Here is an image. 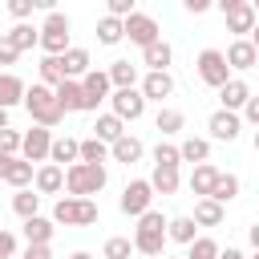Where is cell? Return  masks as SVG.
Returning <instances> with one entry per match:
<instances>
[{
    "mask_svg": "<svg viewBox=\"0 0 259 259\" xmlns=\"http://www.w3.org/2000/svg\"><path fill=\"white\" fill-rule=\"evenodd\" d=\"M166 227H170V219H166L162 210H146V214L138 219V227H134V251H138V255H150V259L166 255V243H170Z\"/></svg>",
    "mask_w": 259,
    "mask_h": 259,
    "instance_id": "obj_1",
    "label": "cell"
},
{
    "mask_svg": "<svg viewBox=\"0 0 259 259\" xmlns=\"http://www.w3.org/2000/svg\"><path fill=\"white\" fill-rule=\"evenodd\" d=\"M24 109H28L32 125H45V130H57V125L65 121V109H61V101H57V89H49V85H40V81L28 85Z\"/></svg>",
    "mask_w": 259,
    "mask_h": 259,
    "instance_id": "obj_2",
    "label": "cell"
},
{
    "mask_svg": "<svg viewBox=\"0 0 259 259\" xmlns=\"http://www.w3.org/2000/svg\"><path fill=\"white\" fill-rule=\"evenodd\" d=\"M105 182H109V170L93 166V162H77L65 170V194L69 198H93L105 190Z\"/></svg>",
    "mask_w": 259,
    "mask_h": 259,
    "instance_id": "obj_3",
    "label": "cell"
},
{
    "mask_svg": "<svg viewBox=\"0 0 259 259\" xmlns=\"http://www.w3.org/2000/svg\"><path fill=\"white\" fill-rule=\"evenodd\" d=\"M69 32H73V24H69V16L57 8V12H45V20H40V53L45 57H65L73 45H69Z\"/></svg>",
    "mask_w": 259,
    "mask_h": 259,
    "instance_id": "obj_4",
    "label": "cell"
},
{
    "mask_svg": "<svg viewBox=\"0 0 259 259\" xmlns=\"http://www.w3.org/2000/svg\"><path fill=\"white\" fill-rule=\"evenodd\" d=\"M57 227H93L97 223V202L93 198H69L61 194L53 202V214H49Z\"/></svg>",
    "mask_w": 259,
    "mask_h": 259,
    "instance_id": "obj_5",
    "label": "cell"
},
{
    "mask_svg": "<svg viewBox=\"0 0 259 259\" xmlns=\"http://www.w3.org/2000/svg\"><path fill=\"white\" fill-rule=\"evenodd\" d=\"M194 73H198V81H202L206 89H223V85L235 77L223 49H202V53L194 57Z\"/></svg>",
    "mask_w": 259,
    "mask_h": 259,
    "instance_id": "obj_6",
    "label": "cell"
},
{
    "mask_svg": "<svg viewBox=\"0 0 259 259\" xmlns=\"http://www.w3.org/2000/svg\"><path fill=\"white\" fill-rule=\"evenodd\" d=\"M219 8H223V20H227V32H235V40H247L255 32L259 16H255V4L251 0H223Z\"/></svg>",
    "mask_w": 259,
    "mask_h": 259,
    "instance_id": "obj_7",
    "label": "cell"
},
{
    "mask_svg": "<svg viewBox=\"0 0 259 259\" xmlns=\"http://www.w3.org/2000/svg\"><path fill=\"white\" fill-rule=\"evenodd\" d=\"M117 210L130 214V219H142L146 210H154V186H150V178H130L125 190H121V198H117Z\"/></svg>",
    "mask_w": 259,
    "mask_h": 259,
    "instance_id": "obj_8",
    "label": "cell"
},
{
    "mask_svg": "<svg viewBox=\"0 0 259 259\" xmlns=\"http://www.w3.org/2000/svg\"><path fill=\"white\" fill-rule=\"evenodd\" d=\"M81 89H85V113H97L101 101L113 97V81H109L105 69H89V73L81 77Z\"/></svg>",
    "mask_w": 259,
    "mask_h": 259,
    "instance_id": "obj_9",
    "label": "cell"
},
{
    "mask_svg": "<svg viewBox=\"0 0 259 259\" xmlns=\"http://www.w3.org/2000/svg\"><path fill=\"white\" fill-rule=\"evenodd\" d=\"M125 40L138 45V49H150V45L162 40V28H158V20H154L150 12H134V16L125 20Z\"/></svg>",
    "mask_w": 259,
    "mask_h": 259,
    "instance_id": "obj_10",
    "label": "cell"
},
{
    "mask_svg": "<svg viewBox=\"0 0 259 259\" xmlns=\"http://www.w3.org/2000/svg\"><path fill=\"white\" fill-rule=\"evenodd\" d=\"M49 154H53V130H45V125L24 130L20 158H24V162H32V166H45V162H49Z\"/></svg>",
    "mask_w": 259,
    "mask_h": 259,
    "instance_id": "obj_11",
    "label": "cell"
},
{
    "mask_svg": "<svg viewBox=\"0 0 259 259\" xmlns=\"http://www.w3.org/2000/svg\"><path fill=\"white\" fill-rule=\"evenodd\" d=\"M146 97H142V89H113V97H109V113H117L121 121H138L142 113H146Z\"/></svg>",
    "mask_w": 259,
    "mask_h": 259,
    "instance_id": "obj_12",
    "label": "cell"
},
{
    "mask_svg": "<svg viewBox=\"0 0 259 259\" xmlns=\"http://www.w3.org/2000/svg\"><path fill=\"white\" fill-rule=\"evenodd\" d=\"M251 97H255V93H251V85H247L243 77H231V81L219 89V101H223L219 109H227V113H243Z\"/></svg>",
    "mask_w": 259,
    "mask_h": 259,
    "instance_id": "obj_13",
    "label": "cell"
},
{
    "mask_svg": "<svg viewBox=\"0 0 259 259\" xmlns=\"http://www.w3.org/2000/svg\"><path fill=\"white\" fill-rule=\"evenodd\" d=\"M206 130H210V142H235L243 134V117L239 113H227V109H214L210 121H206Z\"/></svg>",
    "mask_w": 259,
    "mask_h": 259,
    "instance_id": "obj_14",
    "label": "cell"
},
{
    "mask_svg": "<svg viewBox=\"0 0 259 259\" xmlns=\"http://www.w3.org/2000/svg\"><path fill=\"white\" fill-rule=\"evenodd\" d=\"M20 235H24V243H28V247H53L57 223H53L49 214H36V219H28V223L20 227Z\"/></svg>",
    "mask_w": 259,
    "mask_h": 259,
    "instance_id": "obj_15",
    "label": "cell"
},
{
    "mask_svg": "<svg viewBox=\"0 0 259 259\" xmlns=\"http://www.w3.org/2000/svg\"><path fill=\"white\" fill-rule=\"evenodd\" d=\"M138 89H142L146 101H158L162 105L166 97H174V77L170 73H142V85Z\"/></svg>",
    "mask_w": 259,
    "mask_h": 259,
    "instance_id": "obj_16",
    "label": "cell"
},
{
    "mask_svg": "<svg viewBox=\"0 0 259 259\" xmlns=\"http://www.w3.org/2000/svg\"><path fill=\"white\" fill-rule=\"evenodd\" d=\"M32 190L45 198V194H61L65 190V166H57V162H45V166H36V182H32Z\"/></svg>",
    "mask_w": 259,
    "mask_h": 259,
    "instance_id": "obj_17",
    "label": "cell"
},
{
    "mask_svg": "<svg viewBox=\"0 0 259 259\" xmlns=\"http://www.w3.org/2000/svg\"><path fill=\"white\" fill-rule=\"evenodd\" d=\"M219 166H210V162H202V166H190V178H186V186H190V194L194 198H210V190H214V182H219Z\"/></svg>",
    "mask_w": 259,
    "mask_h": 259,
    "instance_id": "obj_18",
    "label": "cell"
},
{
    "mask_svg": "<svg viewBox=\"0 0 259 259\" xmlns=\"http://www.w3.org/2000/svg\"><path fill=\"white\" fill-rule=\"evenodd\" d=\"M227 65L231 73H247V69H259V53L251 40H231L227 45Z\"/></svg>",
    "mask_w": 259,
    "mask_h": 259,
    "instance_id": "obj_19",
    "label": "cell"
},
{
    "mask_svg": "<svg viewBox=\"0 0 259 259\" xmlns=\"http://www.w3.org/2000/svg\"><path fill=\"white\" fill-rule=\"evenodd\" d=\"M109 81H113V89H138L142 85V65H134V61H109Z\"/></svg>",
    "mask_w": 259,
    "mask_h": 259,
    "instance_id": "obj_20",
    "label": "cell"
},
{
    "mask_svg": "<svg viewBox=\"0 0 259 259\" xmlns=\"http://www.w3.org/2000/svg\"><path fill=\"white\" fill-rule=\"evenodd\" d=\"M142 154H146V142L134 138V134H125V138H117V142L109 146V162H121V166L142 162Z\"/></svg>",
    "mask_w": 259,
    "mask_h": 259,
    "instance_id": "obj_21",
    "label": "cell"
},
{
    "mask_svg": "<svg viewBox=\"0 0 259 259\" xmlns=\"http://www.w3.org/2000/svg\"><path fill=\"white\" fill-rule=\"evenodd\" d=\"M49 162H57V166H77L81 162V138H69V134H61V138H53V154H49Z\"/></svg>",
    "mask_w": 259,
    "mask_h": 259,
    "instance_id": "obj_22",
    "label": "cell"
},
{
    "mask_svg": "<svg viewBox=\"0 0 259 259\" xmlns=\"http://www.w3.org/2000/svg\"><path fill=\"white\" fill-rule=\"evenodd\" d=\"M4 36L12 40V49H16V53L40 49V24H32V20H24V24H12V28L4 32Z\"/></svg>",
    "mask_w": 259,
    "mask_h": 259,
    "instance_id": "obj_23",
    "label": "cell"
},
{
    "mask_svg": "<svg viewBox=\"0 0 259 259\" xmlns=\"http://www.w3.org/2000/svg\"><path fill=\"white\" fill-rule=\"evenodd\" d=\"M170 61H174V49H170L166 40L142 49V69H146V73H170Z\"/></svg>",
    "mask_w": 259,
    "mask_h": 259,
    "instance_id": "obj_24",
    "label": "cell"
},
{
    "mask_svg": "<svg viewBox=\"0 0 259 259\" xmlns=\"http://www.w3.org/2000/svg\"><path fill=\"white\" fill-rule=\"evenodd\" d=\"M61 65H65V81H81L89 69H93V57H89V49H81V45H73L65 57H61Z\"/></svg>",
    "mask_w": 259,
    "mask_h": 259,
    "instance_id": "obj_25",
    "label": "cell"
},
{
    "mask_svg": "<svg viewBox=\"0 0 259 259\" xmlns=\"http://www.w3.org/2000/svg\"><path fill=\"white\" fill-rule=\"evenodd\" d=\"M150 186H154V194H178V186H182V166H154V174H150Z\"/></svg>",
    "mask_w": 259,
    "mask_h": 259,
    "instance_id": "obj_26",
    "label": "cell"
},
{
    "mask_svg": "<svg viewBox=\"0 0 259 259\" xmlns=\"http://www.w3.org/2000/svg\"><path fill=\"white\" fill-rule=\"evenodd\" d=\"M130 130H125V121L117 117V113H97V121H93V138H101L105 146H113L117 138H125Z\"/></svg>",
    "mask_w": 259,
    "mask_h": 259,
    "instance_id": "obj_27",
    "label": "cell"
},
{
    "mask_svg": "<svg viewBox=\"0 0 259 259\" xmlns=\"http://www.w3.org/2000/svg\"><path fill=\"white\" fill-rule=\"evenodd\" d=\"M24 93H28V85H24L16 73H0V109L24 105Z\"/></svg>",
    "mask_w": 259,
    "mask_h": 259,
    "instance_id": "obj_28",
    "label": "cell"
},
{
    "mask_svg": "<svg viewBox=\"0 0 259 259\" xmlns=\"http://www.w3.org/2000/svg\"><path fill=\"white\" fill-rule=\"evenodd\" d=\"M57 101H61L65 113H85V89H81V81H61L57 85Z\"/></svg>",
    "mask_w": 259,
    "mask_h": 259,
    "instance_id": "obj_29",
    "label": "cell"
},
{
    "mask_svg": "<svg viewBox=\"0 0 259 259\" xmlns=\"http://www.w3.org/2000/svg\"><path fill=\"white\" fill-rule=\"evenodd\" d=\"M178 154H182V162H190V166H202V162H210V138H182L178 142Z\"/></svg>",
    "mask_w": 259,
    "mask_h": 259,
    "instance_id": "obj_30",
    "label": "cell"
},
{
    "mask_svg": "<svg viewBox=\"0 0 259 259\" xmlns=\"http://www.w3.org/2000/svg\"><path fill=\"white\" fill-rule=\"evenodd\" d=\"M4 182H8L12 190H28V186L36 182V166H32V162H24V158H12V162H8Z\"/></svg>",
    "mask_w": 259,
    "mask_h": 259,
    "instance_id": "obj_31",
    "label": "cell"
},
{
    "mask_svg": "<svg viewBox=\"0 0 259 259\" xmlns=\"http://www.w3.org/2000/svg\"><path fill=\"white\" fill-rule=\"evenodd\" d=\"M166 235H170V243L190 247V243L198 239V223H194L190 214H174V219H170V227H166Z\"/></svg>",
    "mask_w": 259,
    "mask_h": 259,
    "instance_id": "obj_32",
    "label": "cell"
},
{
    "mask_svg": "<svg viewBox=\"0 0 259 259\" xmlns=\"http://www.w3.org/2000/svg\"><path fill=\"white\" fill-rule=\"evenodd\" d=\"M154 125H158V134H162V138H174V134H182V130H186V113H182V109L162 105V109L154 113Z\"/></svg>",
    "mask_w": 259,
    "mask_h": 259,
    "instance_id": "obj_33",
    "label": "cell"
},
{
    "mask_svg": "<svg viewBox=\"0 0 259 259\" xmlns=\"http://www.w3.org/2000/svg\"><path fill=\"white\" fill-rule=\"evenodd\" d=\"M121 40H125V20H117V16H101V20H97V45L113 49V45H121Z\"/></svg>",
    "mask_w": 259,
    "mask_h": 259,
    "instance_id": "obj_34",
    "label": "cell"
},
{
    "mask_svg": "<svg viewBox=\"0 0 259 259\" xmlns=\"http://www.w3.org/2000/svg\"><path fill=\"white\" fill-rule=\"evenodd\" d=\"M223 214H227V210H223L214 198H194V214H190V219H194L198 227H223Z\"/></svg>",
    "mask_w": 259,
    "mask_h": 259,
    "instance_id": "obj_35",
    "label": "cell"
},
{
    "mask_svg": "<svg viewBox=\"0 0 259 259\" xmlns=\"http://www.w3.org/2000/svg\"><path fill=\"white\" fill-rule=\"evenodd\" d=\"M239 190H243V182H239V174H219V182H214V190H210V198H214L219 206H227V202H235V198H239Z\"/></svg>",
    "mask_w": 259,
    "mask_h": 259,
    "instance_id": "obj_36",
    "label": "cell"
},
{
    "mask_svg": "<svg viewBox=\"0 0 259 259\" xmlns=\"http://www.w3.org/2000/svg\"><path fill=\"white\" fill-rule=\"evenodd\" d=\"M12 210H16L24 223L36 219V214H40V194H36L32 186H28V190H16V194H12Z\"/></svg>",
    "mask_w": 259,
    "mask_h": 259,
    "instance_id": "obj_37",
    "label": "cell"
},
{
    "mask_svg": "<svg viewBox=\"0 0 259 259\" xmlns=\"http://www.w3.org/2000/svg\"><path fill=\"white\" fill-rule=\"evenodd\" d=\"M81 162H93V166H105L109 162V146L101 142V138H81Z\"/></svg>",
    "mask_w": 259,
    "mask_h": 259,
    "instance_id": "obj_38",
    "label": "cell"
},
{
    "mask_svg": "<svg viewBox=\"0 0 259 259\" xmlns=\"http://www.w3.org/2000/svg\"><path fill=\"white\" fill-rule=\"evenodd\" d=\"M40 85H49V89H57L61 81H65V65H61V57H40Z\"/></svg>",
    "mask_w": 259,
    "mask_h": 259,
    "instance_id": "obj_39",
    "label": "cell"
},
{
    "mask_svg": "<svg viewBox=\"0 0 259 259\" xmlns=\"http://www.w3.org/2000/svg\"><path fill=\"white\" fill-rule=\"evenodd\" d=\"M134 255V239L130 235H109L101 247V259H130Z\"/></svg>",
    "mask_w": 259,
    "mask_h": 259,
    "instance_id": "obj_40",
    "label": "cell"
},
{
    "mask_svg": "<svg viewBox=\"0 0 259 259\" xmlns=\"http://www.w3.org/2000/svg\"><path fill=\"white\" fill-rule=\"evenodd\" d=\"M219 251H223V243H219V239L198 235V239L186 247V259H219Z\"/></svg>",
    "mask_w": 259,
    "mask_h": 259,
    "instance_id": "obj_41",
    "label": "cell"
},
{
    "mask_svg": "<svg viewBox=\"0 0 259 259\" xmlns=\"http://www.w3.org/2000/svg\"><path fill=\"white\" fill-rule=\"evenodd\" d=\"M20 146H24V134L20 130H12V125L0 130V154L4 158H20Z\"/></svg>",
    "mask_w": 259,
    "mask_h": 259,
    "instance_id": "obj_42",
    "label": "cell"
},
{
    "mask_svg": "<svg viewBox=\"0 0 259 259\" xmlns=\"http://www.w3.org/2000/svg\"><path fill=\"white\" fill-rule=\"evenodd\" d=\"M154 166H182V154L174 142H158L154 146Z\"/></svg>",
    "mask_w": 259,
    "mask_h": 259,
    "instance_id": "obj_43",
    "label": "cell"
},
{
    "mask_svg": "<svg viewBox=\"0 0 259 259\" xmlns=\"http://www.w3.org/2000/svg\"><path fill=\"white\" fill-rule=\"evenodd\" d=\"M32 12H36V0H8V16H12L16 24H24Z\"/></svg>",
    "mask_w": 259,
    "mask_h": 259,
    "instance_id": "obj_44",
    "label": "cell"
},
{
    "mask_svg": "<svg viewBox=\"0 0 259 259\" xmlns=\"http://www.w3.org/2000/svg\"><path fill=\"white\" fill-rule=\"evenodd\" d=\"M20 255V243H16V235L8 231V227H0V259H16Z\"/></svg>",
    "mask_w": 259,
    "mask_h": 259,
    "instance_id": "obj_45",
    "label": "cell"
},
{
    "mask_svg": "<svg viewBox=\"0 0 259 259\" xmlns=\"http://www.w3.org/2000/svg\"><path fill=\"white\" fill-rule=\"evenodd\" d=\"M138 8H134V0H109V8H105V16H117V20H130Z\"/></svg>",
    "mask_w": 259,
    "mask_h": 259,
    "instance_id": "obj_46",
    "label": "cell"
},
{
    "mask_svg": "<svg viewBox=\"0 0 259 259\" xmlns=\"http://www.w3.org/2000/svg\"><path fill=\"white\" fill-rule=\"evenodd\" d=\"M16 57H20V53H16V49H12V40L0 32V65H16Z\"/></svg>",
    "mask_w": 259,
    "mask_h": 259,
    "instance_id": "obj_47",
    "label": "cell"
},
{
    "mask_svg": "<svg viewBox=\"0 0 259 259\" xmlns=\"http://www.w3.org/2000/svg\"><path fill=\"white\" fill-rule=\"evenodd\" d=\"M239 117H243L247 125H255V130H259V97H251V101H247V109H243Z\"/></svg>",
    "mask_w": 259,
    "mask_h": 259,
    "instance_id": "obj_48",
    "label": "cell"
},
{
    "mask_svg": "<svg viewBox=\"0 0 259 259\" xmlns=\"http://www.w3.org/2000/svg\"><path fill=\"white\" fill-rule=\"evenodd\" d=\"M16 259H53V247H24Z\"/></svg>",
    "mask_w": 259,
    "mask_h": 259,
    "instance_id": "obj_49",
    "label": "cell"
},
{
    "mask_svg": "<svg viewBox=\"0 0 259 259\" xmlns=\"http://www.w3.org/2000/svg\"><path fill=\"white\" fill-rule=\"evenodd\" d=\"M182 8H186L190 16H202V12L210 8V0H182Z\"/></svg>",
    "mask_w": 259,
    "mask_h": 259,
    "instance_id": "obj_50",
    "label": "cell"
},
{
    "mask_svg": "<svg viewBox=\"0 0 259 259\" xmlns=\"http://www.w3.org/2000/svg\"><path fill=\"white\" fill-rule=\"evenodd\" d=\"M219 259H247V255H243L239 247H223V251H219Z\"/></svg>",
    "mask_w": 259,
    "mask_h": 259,
    "instance_id": "obj_51",
    "label": "cell"
},
{
    "mask_svg": "<svg viewBox=\"0 0 259 259\" xmlns=\"http://www.w3.org/2000/svg\"><path fill=\"white\" fill-rule=\"evenodd\" d=\"M247 239H251V247L259 251V223H251V227H247Z\"/></svg>",
    "mask_w": 259,
    "mask_h": 259,
    "instance_id": "obj_52",
    "label": "cell"
},
{
    "mask_svg": "<svg viewBox=\"0 0 259 259\" xmlns=\"http://www.w3.org/2000/svg\"><path fill=\"white\" fill-rule=\"evenodd\" d=\"M8 162H12V158H4V154H0V182H4V174H8Z\"/></svg>",
    "mask_w": 259,
    "mask_h": 259,
    "instance_id": "obj_53",
    "label": "cell"
},
{
    "mask_svg": "<svg viewBox=\"0 0 259 259\" xmlns=\"http://www.w3.org/2000/svg\"><path fill=\"white\" fill-rule=\"evenodd\" d=\"M247 40H251V45H255V53H259V24H255V32H251Z\"/></svg>",
    "mask_w": 259,
    "mask_h": 259,
    "instance_id": "obj_54",
    "label": "cell"
},
{
    "mask_svg": "<svg viewBox=\"0 0 259 259\" xmlns=\"http://www.w3.org/2000/svg\"><path fill=\"white\" fill-rule=\"evenodd\" d=\"M0 130H8V109H0Z\"/></svg>",
    "mask_w": 259,
    "mask_h": 259,
    "instance_id": "obj_55",
    "label": "cell"
},
{
    "mask_svg": "<svg viewBox=\"0 0 259 259\" xmlns=\"http://www.w3.org/2000/svg\"><path fill=\"white\" fill-rule=\"evenodd\" d=\"M69 259H93V255H89V251H73Z\"/></svg>",
    "mask_w": 259,
    "mask_h": 259,
    "instance_id": "obj_56",
    "label": "cell"
},
{
    "mask_svg": "<svg viewBox=\"0 0 259 259\" xmlns=\"http://www.w3.org/2000/svg\"><path fill=\"white\" fill-rule=\"evenodd\" d=\"M255 154H259V130H255Z\"/></svg>",
    "mask_w": 259,
    "mask_h": 259,
    "instance_id": "obj_57",
    "label": "cell"
},
{
    "mask_svg": "<svg viewBox=\"0 0 259 259\" xmlns=\"http://www.w3.org/2000/svg\"><path fill=\"white\" fill-rule=\"evenodd\" d=\"M251 4H255V16H259V0H251Z\"/></svg>",
    "mask_w": 259,
    "mask_h": 259,
    "instance_id": "obj_58",
    "label": "cell"
},
{
    "mask_svg": "<svg viewBox=\"0 0 259 259\" xmlns=\"http://www.w3.org/2000/svg\"><path fill=\"white\" fill-rule=\"evenodd\" d=\"M162 259H178V255H162ZM182 259H186V255H182Z\"/></svg>",
    "mask_w": 259,
    "mask_h": 259,
    "instance_id": "obj_59",
    "label": "cell"
},
{
    "mask_svg": "<svg viewBox=\"0 0 259 259\" xmlns=\"http://www.w3.org/2000/svg\"><path fill=\"white\" fill-rule=\"evenodd\" d=\"M251 259H259V251H255V255H251Z\"/></svg>",
    "mask_w": 259,
    "mask_h": 259,
    "instance_id": "obj_60",
    "label": "cell"
}]
</instances>
